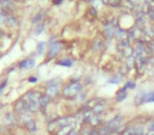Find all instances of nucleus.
I'll use <instances>...</instances> for the list:
<instances>
[{"instance_id": "obj_1", "label": "nucleus", "mask_w": 154, "mask_h": 135, "mask_svg": "<svg viewBox=\"0 0 154 135\" xmlns=\"http://www.w3.org/2000/svg\"><path fill=\"white\" fill-rule=\"evenodd\" d=\"M39 99L40 95L38 93H34V92H30L27 94L25 98H24V101L27 104L28 111L30 112H36L38 111L40 105H39Z\"/></svg>"}, {"instance_id": "obj_2", "label": "nucleus", "mask_w": 154, "mask_h": 135, "mask_svg": "<svg viewBox=\"0 0 154 135\" xmlns=\"http://www.w3.org/2000/svg\"><path fill=\"white\" fill-rule=\"evenodd\" d=\"M73 122H74V118L72 116H64V117H60L58 119H56L55 122H53L52 124H50V129L51 131H60L64 128H68L70 126H73Z\"/></svg>"}, {"instance_id": "obj_3", "label": "nucleus", "mask_w": 154, "mask_h": 135, "mask_svg": "<svg viewBox=\"0 0 154 135\" xmlns=\"http://www.w3.org/2000/svg\"><path fill=\"white\" fill-rule=\"evenodd\" d=\"M80 91H81V85L78 82H72L64 88V91H62V94L68 98H73L76 95H78Z\"/></svg>"}, {"instance_id": "obj_4", "label": "nucleus", "mask_w": 154, "mask_h": 135, "mask_svg": "<svg viewBox=\"0 0 154 135\" xmlns=\"http://www.w3.org/2000/svg\"><path fill=\"white\" fill-rule=\"evenodd\" d=\"M123 117H121L120 115H117V116H115L114 118H112L110 122H107V124L105 127H106V128L108 129L111 133L115 132V131H116L117 129L121 126V124H123Z\"/></svg>"}, {"instance_id": "obj_5", "label": "nucleus", "mask_w": 154, "mask_h": 135, "mask_svg": "<svg viewBox=\"0 0 154 135\" xmlns=\"http://www.w3.org/2000/svg\"><path fill=\"white\" fill-rule=\"evenodd\" d=\"M34 65H35V60L34 59H24L19 63L20 69H27V70L32 69Z\"/></svg>"}, {"instance_id": "obj_6", "label": "nucleus", "mask_w": 154, "mask_h": 135, "mask_svg": "<svg viewBox=\"0 0 154 135\" xmlns=\"http://www.w3.org/2000/svg\"><path fill=\"white\" fill-rule=\"evenodd\" d=\"M15 111L17 113H22V112H25L28 111V108H27V104L24 101V99L19 100L17 104L15 105Z\"/></svg>"}, {"instance_id": "obj_7", "label": "nucleus", "mask_w": 154, "mask_h": 135, "mask_svg": "<svg viewBox=\"0 0 154 135\" xmlns=\"http://www.w3.org/2000/svg\"><path fill=\"white\" fill-rule=\"evenodd\" d=\"M25 128L30 133H35L37 131V124H36L35 120L29 119L25 122Z\"/></svg>"}, {"instance_id": "obj_8", "label": "nucleus", "mask_w": 154, "mask_h": 135, "mask_svg": "<svg viewBox=\"0 0 154 135\" xmlns=\"http://www.w3.org/2000/svg\"><path fill=\"white\" fill-rule=\"evenodd\" d=\"M58 92V86L57 85H53V86H50V87L46 89V95L49 97H54V96L57 94Z\"/></svg>"}, {"instance_id": "obj_9", "label": "nucleus", "mask_w": 154, "mask_h": 135, "mask_svg": "<svg viewBox=\"0 0 154 135\" xmlns=\"http://www.w3.org/2000/svg\"><path fill=\"white\" fill-rule=\"evenodd\" d=\"M49 103H50V97H49L48 95H42V96H40L39 105H40V107H41L42 109H46V106L49 105Z\"/></svg>"}, {"instance_id": "obj_10", "label": "nucleus", "mask_w": 154, "mask_h": 135, "mask_svg": "<svg viewBox=\"0 0 154 135\" xmlns=\"http://www.w3.org/2000/svg\"><path fill=\"white\" fill-rule=\"evenodd\" d=\"M104 111H105V105H102V104H98V105H96L93 108V113L95 115H100Z\"/></svg>"}, {"instance_id": "obj_11", "label": "nucleus", "mask_w": 154, "mask_h": 135, "mask_svg": "<svg viewBox=\"0 0 154 135\" xmlns=\"http://www.w3.org/2000/svg\"><path fill=\"white\" fill-rule=\"evenodd\" d=\"M90 122L92 126H98V124H100V122H101V118H100V116H98V115H94V116H92L91 117V119H90Z\"/></svg>"}, {"instance_id": "obj_12", "label": "nucleus", "mask_w": 154, "mask_h": 135, "mask_svg": "<svg viewBox=\"0 0 154 135\" xmlns=\"http://www.w3.org/2000/svg\"><path fill=\"white\" fill-rule=\"evenodd\" d=\"M125 90L126 88H123V89H121L120 91H119L118 95H117V101H123V100L127 97V93H126Z\"/></svg>"}, {"instance_id": "obj_13", "label": "nucleus", "mask_w": 154, "mask_h": 135, "mask_svg": "<svg viewBox=\"0 0 154 135\" xmlns=\"http://www.w3.org/2000/svg\"><path fill=\"white\" fill-rule=\"evenodd\" d=\"M145 103H154V92L149 93V94H146Z\"/></svg>"}, {"instance_id": "obj_14", "label": "nucleus", "mask_w": 154, "mask_h": 135, "mask_svg": "<svg viewBox=\"0 0 154 135\" xmlns=\"http://www.w3.org/2000/svg\"><path fill=\"white\" fill-rule=\"evenodd\" d=\"M58 64L64 65V67H71V65H72V61H71V60H68V59H64V60L58 61Z\"/></svg>"}, {"instance_id": "obj_15", "label": "nucleus", "mask_w": 154, "mask_h": 135, "mask_svg": "<svg viewBox=\"0 0 154 135\" xmlns=\"http://www.w3.org/2000/svg\"><path fill=\"white\" fill-rule=\"evenodd\" d=\"M121 135H134V128H127Z\"/></svg>"}, {"instance_id": "obj_16", "label": "nucleus", "mask_w": 154, "mask_h": 135, "mask_svg": "<svg viewBox=\"0 0 154 135\" xmlns=\"http://www.w3.org/2000/svg\"><path fill=\"white\" fill-rule=\"evenodd\" d=\"M134 87H135L134 83L131 82V81H130V82H128L127 85H126V87H125V88H126V89H133Z\"/></svg>"}, {"instance_id": "obj_17", "label": "nucleus", "mask_w": 154, "mask_h": 135, "mask_svg": "<svg viewBox=\"0 0 154 135\" xmlns=\"http://www.w3.org/2000/svg\"><path fill=\"white\" fill-rule=\"evenodd\" d=\"M5 86H7V81H3V82L1 83V85H0V93L2 92V90L5 88Z\"/></svg>"}, {"instance_id": "obj_18", "label": "nucleus", "mask_w": 154, "mask_h": 135, "mask_svg": "<svg viewBox=\"0 0 154 135\" xmlns=\"http://www.w3.org/2000/svg\"><path fill=\"white\" fill-rule=\"evenodd\" d=\"M36 80H37L36 78H30V81H34V82H35Z\"/></svg>"}, {"instance_id": "obj_19", "label": "nucleus", "mask_w": 154, "mask_h": 135, "mask_svg": "<svg viewBox=\"0 0 154 135\" xmlns=\"http://www.w3.org/2000/svg\"><path fill=\"white\" fill-rule=\"evenodd\" d=\"M0 109H1V105H0Z\"/></svg>"}]
</instances>
